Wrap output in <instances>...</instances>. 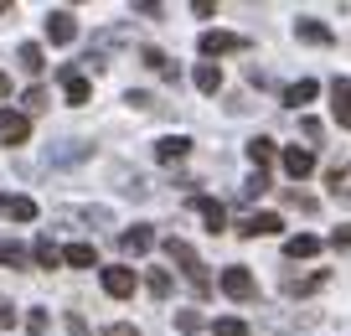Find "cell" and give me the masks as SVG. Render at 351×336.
Here are the masks:
<instances>
[{"label": "cell", "mask_w": 351, "mask_h": 336, "mask_svg": "<svg viewBox=\"0 0 351 336\" xmlns=\"http://www.w3.org/2000/svg\"><path fill=\"white\" fill-rule=\"evenodd\" d=\"M165 254H171V264H181V274L191 280V290H197V295H212V274H207V264L197 259V249H191V243L165 238Z\"/></svg>", "instance_id": "1"}, {"label": "cell", "mask_w": 351, "mask_h": 336, "mask_svg": "<svg viewBox=\"0 0 351 336\" xmlns=\"http://www.w3.org/2000/svg\"><path fill=\"white\" fill-rule=\"evenodd\" d=\"M253 274L243 269V264H232V269H222V295H232V300H253Z\"/></svg>", "instance_id": "2"}, {"label": "cell", "mask_w": 351, "mask_h": 336, "mask_svg": "<svg viewBox=\"0 0 351 336\" xmlns=\"http://www.w3.org/2000/svg\"><path fill=\"white\" fill-rule=\"evenodd\" d=\"M243 36H232V32H207L202 36V57H228V52H243Z\"/></svg>", "instance_id": "3"}, {"label": "cell", "mask_w": 351, "mask_h": 336, "mask_svg": "<svg viewBox=\"0 0 351 336\" xmlns=\"http://www.w3.org/2000/svg\"><path fill=\"white\" fill-rule=\"evenodd\" d=\"M279 228H285V223H279L274 212H253V217H243V228H238V233H243V238H274Z\"/></svg>", "instance_id": "4"}, {"label": "cell", "mask_w": 351, "mask_h": 336, "mask_svg": "<svg viewBox=\"0 0 351 336\" xmlns=\"http://www.w3.org/2000/svg\"><path fill=\"white\" fill-rule=\"evenodd\" d=\"M104 290H109L114 300L134 295V269H124V264H109V269H104Z\"/></svg>", "instance_id": "5"}, {"label": "cell", "mask_w": 351, "mask_h": 336, "mask_svg": "<svg viewBox=\"0 0 351 336\" xmlns=\"http://www.w3.org/2000/svg\"><path fill=\"white\" fill-rule=\"evenodd\" d=\"M73 36H77V21H73V16H67V11H52V16H47V42L67 47V42H73Z\"/></svg>", "instance_id": "6"}, {"label": "cell", "mask_w": 351, "mask_h": 336, "mask_svg": "<svg viewBox=\"0 0 351 336\" xmlns=\"http://www.w3.org/2000/svg\"><path fill=\"white\" fill-rule=\"evenodd\" d=\"M285 171L295 176V181H305V176L315 171V150H300V145H289V150H285Z\"/></svg>", "instance_id": "7"}, {"label": "cell", "mask_w": 351, "mask_h": 336, "mask_svg": "<svg viewBox=\"0 0 351 336\" xmlns=\"http://www.w3.org/2000/svg\"><path fill=\"white\" fill-rule=\"evenodd\" d=\"M0 135L11 145H21L26 135H32V124H26V114H16V109H0Z\"/></svg>", "instance_id": "8"}, {"label": "cell", "mask_w": 351, "mask_h": 336, "mask_svg": "<svg viewBox=\"0 0 351 336\" xmlns=\"http://www.w3.org/2000/svg\"><path fill=\"white\" fill-rule=\"evenodd\" d=\"M150 243H155L150 228H124V233H119V249H124V254H150Z\"/></svg>", "instance_id": "9"}, {"label": "cell", "mask_w": 351, "mask_h": 336, "mask_svg": "<svg viewBox=\"0 0 351 336\" xmlns=\"http://www.w3.org/2000/svg\"><path fill=\"white\" fill-rule=\"evenodd\" d=\"M197 212L207 217V228H212V233H222V228H228V207H222V202H212V197H197Z\"/></svg>", "instance_id": "10"}, {"label": "cell", "mask_w": 351, "mask_h": 336, "mask_svg": "<svg viewBox=\"0 0 351 336\" xmlns=\"http://www.w3.org/2000/svg\"><path fill=\"white\" fill-rule=\"evenodd\" d=\"M285 254H289V259H315V254H320V238H315V233H295V238L285 243Z\"/></svg>", "instance_id": "11"}, {"label": "cell", "mask_w": 351, "mask_h": 336, "mask_svg": "<svg viewBox=\"0 0 351 336\" xmlns=\"http://www.w3.org/2000/svg\"><path fill=\"white\" fill-rule=\"evenodd\" d=\"M330 98H336V104H330V109H336V120H341V124H346V130H351V83H346V78H336V88H330Z\"/></svg>", "instance_id": "12"}, {"label": "cell", "mask_w": 351, "mask_h": 336, "mask_svg": "<svg viewBox=\"0 0 351 336\" xmlns=\"http://www.w3.org/2000/svg\"><path fill=\"white\" fill-rule=\"evenodd\" d=\"M295 32H300V42H315V47H330V42H336V36H330V26L310 21V16H305L300 26H295Z\"/></svg>", "instance_id": "13"}, {"label": "cell", "mask_w": 351, "mask_h": 336, "mask_svg": "<svg viewBox=\"0 0 351 336\" xmlns=\"http://www.w3.org/2000/svg\"><path fill=\"white\" fill-rule=\"evenodd\" d=\"M186 150H191V140H186V135H165V140L155 145V155H160V161H181Z\"/></svg>", "instance_id": "14"}, {"label": "cell", "mask_w": 351, "mask_h": 336, "mask_svg": "<svg viewBox=\"0 0 351 336\" xmlns=\"http://www.w3.org/2000/svg\"><path fill=\"white\" fill-rule=\"evenodd\" d=\"M315 93H320L315 78H300V83H289V88H285V104H310Z\"/></svg>", "instance_id": "15"}, {"label": "cell", "mask_w": 351, "mask_h": 336, "mask_svg": "<svg viewBox=\"0 0 351 336\" xmlns=\"http://www.w3.org/2000/svg\"><path fill=\"white\" fill-rule=\"evenodd\" d=\"M67 78V104H88V98H93V83H88V78H77V73H62Z\"/></svg>", "instance_id": "16"}, {"label": "cell", "mask_w": 351, "mask_h": 336, "mask_svg": "<svg viewBox=\"0 0 351 336\" xmlns=\"http://www.w3.org/2000/svg\"><path fill=\"white\" fill-rule=\"evenodd\" d=\"M62 264H73V269H93V243H73V249H62Z\"/></svg>", "instance_id": "17"}, {"label": "cell", "mask_w": 351, "mask_h": 336, "mask_svg": "<svg viewBox=\"0 0 351 336\" xmlns=\"http://www.w3.org/2000/svg\"><path fill=\"white\" fill-rule=\"evenodd\" d=\"M16 63H21V73H32V78L47 67V63H42V47H36V42H26L21 52H16Z\"/></svg>", "instance_id": "18"}, {"label": "cell", "mask_w": 351, "mask_h": 336, "mask_svg": "<svg viewBox=\"0 0 351 336\" xmlns=\"http://www.w3.org/2000/svg\"><path fill=\"white\" fill-rule=\"evenodd\" d=\"M197 88H202V93H217V88H222V67L217 63H202L197 67Z\"/></svg>", "instance_id": "19"}, {"label": "cell", "mask_w": 351, "mask_h": 336, "mask_svg": "<svg viewBox=\"0 0 351 336\" xmlns=\"http://www.w3.org/2000/svg\"><path fill=\"white\" fill-rule=\"evenodd\" d=\"M5 212H11L16 223H32V217H36V202H32V197H5Z\"/></svg>", "instance_id": "20"}, {"label": "cell", "mask_w": 351, "mask_h": 336, "mask_svg": "<svg viewBox=\"0 0 351 336\" xmlns=\"http://www.w3.org/2000/svg\"><path fill=\"white\" fill-rule=\"evenodd\" d=\"M248 161L263 171V166L274 161V140H263V135H258V140H248Z\"/></svg>", "instance_id": "21"}, {"label": "cell", "mask_w": 351, "mask_h": 336, "mask_svg": "<svg viewBox=\"0 0 351 336\" xmlns=\"http://www.w3.org/2000/svg\"><path fill=\"white\" fill-rule=\"evenodd\" d=\"M36 264H42V269H57V264H62V249H52V238H36Z\"/></svg>", "instance_id": "22"}, {"label": "cell", "mask_w": 351, "mask_h": 336, "mask_svg": "<svg viewBox=\"0 0 351 336\" xmlns=\"http://www.w3.org/2000/svg\"><path fill=\"white\" fill-rule=\"evenodd\" d=\"M140 63H145V67H155V73H165V78H171V63H165V52H160V47H140Z\"/></svg>", "instance_id": "23"}, {"label": "cell", "mask_w": 351, "mask_h": 336, "mask_svg": "<svg viewBox=\"0 0 351 336\" xmlns=\"http://www.w3.org/2000/svg\"><path fill=\"white\" fill-rule=\"evenodd\" d=\"M330 192H336V197L346 192L351 197V166H330Z\"/></svg>", "instance_id": "24"}, {"label": "cell", "mask_w": 351, "mask_h": 336, "mask_svg": "<svg viewBox=\"0 0 351 336\" xmlns=\"http://www.w3.org/2000/svg\"><path fill=\"white\" fill-rule=\"evenodd\" d=\"M217 336H248V321H238V315H222V321H217Z\"/></svg>", "instance_id": "25"}, {"label": "cell", "mask_w": 351, "mask_h": 336, "mask_svg": "<svg viewBox=\"0 0 351 336\" xmlns=\"http://www.w3.org/2000/svg\"><path fill=\"white\" fill-rule=\"evenodd\" d=\"M0 264H5V269H21V264H26V254L16 249V243H0Z\"/></svg>", "instance_id": "26"}, {"label": "cell", "mask_w": 351, "mask_h": 336, "mask_svg": "<svg viewBox=\"0 0 351 336\" xmlns=\"http://www.w3.org/2000/svg\"><path fill=\"white\" fill-rule=\"evenodd\" d=\"M150 295H160V300L171 295V274H165V269H155V274H150Z\"/></svg>", "instance_id": "27"}, {"label": "cell", "mask_w": 351, "mask_h": 336, "mask_svg": "<svg viewBox=\"0 0 351 336\" xmlns=\"http://www.w3.org/2000/svg\"><path fill=\"white\" fill-rule=\"evenodd\" d=\"M176 326L191 336V331H202V315H197V311H181V315H176Z\"/></svg>", "instance_id": "28"}, {"label": "cell", "mask_w": 351, "mask_h": 336, "mask_svg": "<svg viewBox=\"0 0 351 336\" xmlns=\"http://www.w3.org/2000/svg\"><path fill=\"white\" fill-rule=\"evenodd\" d=\"M26 331L42 336V331H47V311H32V315H26Z\"/></svg>", "instance_id": "29"}, {"label": "cell", "mask_w": 351, "mask_h": 336, "mask_svg": "<svg viewBox=\"0 0 351 336\" xmlns=\"http://www.w3.org/2000/svg\"><path fill=\"white\" fill-rule=\"evenodd\" d=\"M11 326H16V311H11V305H0V331H11Z\"/></svg>", "instance_id": "30"}, {"label": "cell", "mask_w": 351, "mask_h": 336, "mask_svg": "<svg viewBox=\"0 0 351 336\" xmlns=\"http://www.w3.org/2000/svg\"><path fill=\"white\" fill-rule=\"evenodd\" d=\"M330 243H336V249H351V228H336V238H330Z\"/></svg>", "instance_id": "31"}, {"label": "cell", "mask_w": 351, "mask_h": 336, "mask_svg": "<svg viewBox=\"0 0 351 336\" xmlns=\"http://www.w3.org/2000/svg\"><path fill=\"white\" fill-rule=\"evenodd\" d=\"M104 336H140V331H134V326H109Z\"/></svg>", "instance_id": "32"}, {"label": "cell", "mask_w": 351, "mask_h": 336, "mask_svg": "<svg viewBox=\"0 0 351 336\" xmlns=\"http://www.w3.org/2000/svg\"><path fill=\"white\" fill-rule=\"evenodd\" d=\"M5 93H11V78H5V73H0V98H5Z\"/></svg>", "instance_id": "33"}, {"label": "cell", "mask_w": 351, "mask_h": 336, "mask_svg": "<svg viewBox=\"0 0 351 336\" xmlns=\"http://www.w3.org/2000/svg\"><path fill=\"white\" fill-rule=\"evenodd\" d=\"M5 11H11V5H5V0H0V16H5Z\"/></svg>", "instance_id": "34"}]
</instances>
